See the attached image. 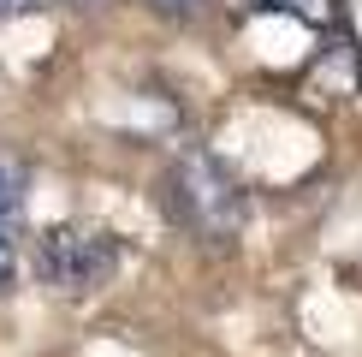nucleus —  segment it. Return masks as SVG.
Here are the masks:
<instances>
[{
	"instance_id": "nucleus-1",
	"label": "nucleus",
	"mask_w": 362,
	"mask_h": 357,
	"mask_svg": "<svg viewBox=\"0 0 362 357\" xmlns=\"http://www.w3.org/2000/svg\"><path fill=\"white\" fill-rule=\"evenodd\" d=\"M160 203L167 215L202 244H232L244 232V185L226 173V161H214L208 149H185L160 178Z\"/></svg>"
},
{
	"instance_id": "nucleus-6",
	"label": "nucleus",
	"mask_w": 362,
	"mask_h": 357,
	"mask_svg": "<svg viewBox=\"0 0 362 357\" xmlns=\"http://www.w3.org/2000/svg\"><path fill=\"white\" fill-rule=\"evenodd\" d=\"M42 0H0V18H12V12H36Z\"/></svg>"
},
{
	"instance_id": "nucleus-5",
	"label": "nucleus",
	"mask_w": 362,
	"mask_h": 357,
	"mask_svg": "<svg viewBox=\"0 0 362 357\" xmlns=\"http://www.w3.org/2000/svg\"><path fill=\"white\" fill-rule=\"evenodd\" d=\"M12 274H18V256H12V238L0 232V292L12 286Z\"/></svg>"
},
{
	"instance_id": "nucleus-3",
	"label": "nucleus",
	"mask_w": 362,
	"mask_h": 357,
	"mask_svg": "<svg viewBox=\"0 0 362 357\" xmlns=\"http://www.w3.org/2000/svg\"><path fill=\"white\" fill-rule=\"evenodd\" d=\"M24 191H30V167H24L18 155L0 149V227L24 215Z\"/></svg>"
},
{
	"instance_id": "nucleus-2",
	"label": "nucleus",
	"mask_w": 362,
	"mask_h": 357,
	"mask_svg": "<svg viewBox=\"0 0 362 357\" xmlns=\"http://www.w3.org/2000/svg\"><path fill=\"white\" fill-rule=\"evenodd\" d=\"M119 238L107 227H83V220H66V227H48L36 244V274L48 280L54 292H95L113 280L119 268Z\"/></svg>"
},
{
	"instance_id": "nucleus-4",
	"label": "nucleus",
	"mask_w": 362,
	"mask_h": 357,
	"mask_svg": "<svg viewBox=\"0 0 362 357\" xmlns=\"http://www.w3.org/2000/svg\"><path fill=\"white\" fill-rule=\"evenodd\" d=\"M148 6H155L160 18H196V12H202V0H148Z\"/></svg>"
}]
</instances>
